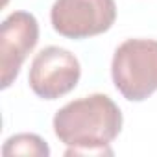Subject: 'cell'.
Instances as JSON below:
<instances>
[{
  "instance_id": "6da1fadb",
  "label": "cell",
  "mask_w": 157,
  "mask_h": 157,
  "mask_svg": "<svg viewBox=\"0 0 157 157\" xmlns=\"http://www.w3.org/2000/svg\"><path fill=\"white\" fill-rule=\"evenodd\" d=\"M120 129L122 111L102 93L68 102L54 117V133L68 146L65 155H111Z\"/></svg>"
},
{
  "instance_id": "7a4b0ae2",
  "label": "cell",
  "mask_w": 157,
  "mask_h": 157,
  "mask_svg": "<svg viewBox=\"0 0 157 157\" xmlns=\"http://www.w3.org/2000/svg\"><path fill=\"white\" fill-rule=\"evenodd\" d=\"M111 76L117 91L129 102H144L157 91V41L126 39L115 50Z\"/></svg>"
},
{
  "instance_id": "3957f363",
  "label": "cell",
  "mask_w": 157,
  "mask_h": 157,
  "mask_svg": "<svg viewBox=\"0 0 157 157\" xmlns=\"http://www.w3.org/2000/svg\"><path fill=\"white\" fill-rule=\"evenodd\" d=\"M115 0H56L50 10L54 30L74 41L107 32L115 24Z\"/></svg>"
},
{
  "instance_id": "277c9868",
  "label": "cell",
  "mask_w": 157,
  "mask_h": 157,
  "mask_svg": "<svg viewBox=\"0 0 157 157\" xmlns=\"http://www.w3.org/2000/svg\"><path fill=\"white\" fill-rule=\"evenodd\" d=\"M80 76L82 67L72 52L61 46H46L32 61L28 83L39 98L57 100L74 91Z\"/></svg>"
},
{
  "instance_id": "5b68a950",
  "label": "cell",
  "mask_w": 157,
  "mask_h": 157,
  "mask_svg": "<svg viewBox=\"0 0 157 157\" xmlns=\"http://www.w3.org/2000/svg\"><path fill=\"white\" fill-rule=\"evenodd\" d=\"M39 41V22L28 11H13L0 26V74L8 89L21 72L28 54Z\"/></svg>"
},
{
  "instance_id": "8992f818",
  "label": "cell",
  "mask_w": 157,
  "mask_h": 157,
  "mask_svg": "<svg viewBox=\"0 0 157 157\" xmlns=\"http://www.w3.org/2000/svg\"><path fill=\"white\" fill-rule=\"evenodd\" d=\"M2 153L6 157H10V155H37V157H48L50 155V148L35 133H19V135L10 137L4 142Z\"/></svg>"
}]
</instances>
